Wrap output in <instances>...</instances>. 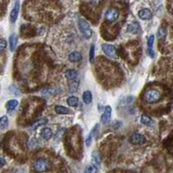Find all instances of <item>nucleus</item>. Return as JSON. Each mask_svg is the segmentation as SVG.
<instances>
[{
  "instance_id": "obj_30",
  "label": "nucleus",
  "mask_w": 173,
  "mask_h": 173,
  "mask_svg": "<svg viewBox=\"0 0 173 173\" xmlns=\"http://www.w3.org/2000/svg\"><path fill=\"white\" fill-rule=\"evenodd\" d=\"M6 45H7L6 41L3 38H0V52H2L6 48Z\"/></svg>"
},
{
  "instance_id": "obj_25",
  "label": "nucleus",
  "mask_w": 173,
  "mask_h": 173,
  "mask_svg": "<svg viewBox=\"0 0 173 173\" xmlns=\"http://www.w3.org/2000/svg\"><path fill=\"white\" fill-rule=\"evenodd\" d=\"M165 36H166V30L164 27L159 28V30L158 31V39L163 40V39L165 38Z\"/></svg>"
},
{
  "instance_id": "obj_8",
  "label": "nucleus",
  "mask_w": 173,
  "mask_h": 173,
  "mask_svg": "<svg viewBox=\"0 0 173 173\" xmlns=\"http://www.w3.org/2000/svg\"><path fill=\"white\" fill-rule=\"evenodd\" d=\"M98 131H99V125H98V124H97V125L92 128V130L91 131V132H90L89 136L87 137V138H86V140H85V145H86V146H87V147H89V146L91 145V141H92L93 138H94V137L98 133Z\"/></svg>"
},
{
  "instance_id": "obj_21",
  "label": "nucleus",
  "mask_w": 173,
  "mask_h": 173,
  "mask_svg": "<svg viewBox=\"0 0 173 173\" xmlns=\"http://www.w3.org/2000/svg\"><path fill=\"white\" fill-rule=\"evenodd\" d=\"M47 124V119L46 118H41V119H38L37 120L34 124L31 125V129H37L38 128L39 126H42V125H44Z\"/></svg>"
},
{
  "instance_id": "obj_16",
  "label": "nucleus",
  "mask_w": 173,
  "mask_h": 173,
  "mask_svg": "<svg viewBox=\"0 0 173 173\" xmlns=\"http://www.w3.org/2000/svg\"><path fill=\"white\" fill-rule=\"evenodd\" d=\"M77 76H78V72H77L75 70H73V69L68 70V71H66V73H65V77L67 78V79H69V80H71V81L75 80L76 78H77Z\"/></svg>"
},
{
  "instance_id": "obj_10",
  "label": "nucleus",
  "mask_w": 173,
  "mask_h": 173,
  "mask_svg": "<svg viewBox=\"0 0 173 173\" xmlns=\"http://www.w3.org/2000/svg\"><path fill=\"white\" fill-rule=\"evenodd\" d=\"M138 17L143 20H148L152 18V13L149 9H142L138 11Z\"/></svg>"
},
{
  "instance_id": "obj_14",
  "label": "nucleus",
  "mask_w": 173,
  "mask_h": 173,
  "mask_svg": "<svg viewBox=\"0 0 173 173\" xmlns=\"http://www.w3.org/2000/svg\"><path fill=\"white\" fill-rule=\"evenodd\" d=\"M41 135L45 140H49V139H51L52 138L53 133H52V131L50 128H44V129H43V131L41 132Z\"/></svg>"
},
{
  "instance_id": "obj_2",
  "label": "nucleus",
  "mask_w": 173,
  "mask_h": 173,
  "mask_svg": "<svg viewBox=\"0 0 173 173\" xmlns=\"http://www.w3.org/2000/svg\"><path fill=\"white\" fill-rule=\"evenodd\" d=\"M78 29H79V31L81 32V34L86 39H89V38L91 37V36H92V30H91L89 24L85 20L80 19L78 21Z\"/></svg>"
},
{
  "instance_id": "obj_18",
  "label": "nucleus",
  "mask_w": 173,
  "mask_h": 173,
  "mask_svg": "<svg viewBox=\"0 0 173 173\" xmlns=\"http://www.w3.org/2000/svg\"><path fill=\"white\" fill-rule=\"evenodd\" d=\"M55 111L57 113V114H69L71 111L68 108L66 107H64V106H61V105H57L55 106L54 108Z\"/></svg>"
},
{
  "instance_id": "obj_29",
  "label": "nucleus",
  "mask_w": 173,
  "mask_h": 173,
  "mask_svg": "<svg viewBox=\"0 0 173 173\" xmlns=\"http://www.w3.org/2000/svg\"><path fill=\"white\" fill-rule=\"evenodd\" d=\"M154 40H155V36L154 35H151L150 37L148 38V43H147V45H148L149 48H152L153 46Z\"/></svg>"
},
{
  "instance_id": "obj_9",
  "label": "nucleus",
  "mask_w": 173,
  "mask_h": 173,
  "mask_svg": "<svg viewBox=\"0 0 173 173\" xmlns=\"http://www.w3.org/2000/svg\"><path fill=\"white\" fill-rule=\"evenodd\" d=\"M111 112H112V110H111V106H106L104 109V111L101 117V122L103 124H107L110 121L111 117Z\"/></svg>"
},
{
  "instance_id": "obj_15",
  "label": "nucleus",
  "mask_w": 173,
  "mask_h": 173,
  "mask_svg": "<svg viewBox=\"0 0 173 173\" xmlns=\"http://www.w3.org/2000/svg\"><path fill=\"white\" fill-rule=\"evenodd\" d=\"M141 123L145 125H147V126H152L153 125V120L147 115H142L141 117Z\"/></svg>"
},
{
  "instance_id": "obj_6",
  "label": "nucleus",
  "mask_w": 173,
  "mask_h": 173,
  "mask_svg": "<svg viewBox=\"0 0 173 173\" xmlns=\"http://www.w3.org/2000/svg\"><path fill=\"white\" fill-rule=\"evenodd\" d=\"M130 142L133 145H140L146 142V138L144 135H142L140 133H135L130 138Z\"/></svg>"
},
{
  "instance_id": "obj_22",
  "label": "nucleus",
  "mask_w": 173,
  "mask_h": 173,
  "mask_svg": "<svg viewBox=\"0 0 173 173\" xmlns=\"http://www.w3.org/2000/svg\"><path fill=\"white\" fill-rule=\"evenodd\" d=\"M92 161H93V164H94L97 167H99V166H100L101 158H100L99 154H98L97 152H93V153H92Z\"/></svg>"
},
{
  "instance_id": "obj_11",
  "label": "nucleus",
  "mask_w": 173,
  "mask_h": 173,
  "mask_svg": "<svg viewBox=\"0 0 173 173\" xmlns=\"http://www.w3.org/2000/svg\"><path fill=\"white\" fill-rule=\"evenodd\" d=\"M139 30H140V24L138 22H136V21H134L131 24H130L128 25V27H127V31L129 33H132V34L138 33Z\"/></svg>"
},
{
  "instance_id": "obj_31",
  "label": "nucleus",
  "mask_w": 173,
  "mask_h": 173,
  "mask_svg": "<svg viewBox=\"0 0 173 173\" xmlns=\"http://www.w3.org/2000/svg\"><path fill=\"white\" fill-rule=\"evenodd\" d=\"M147 53H148V55L151 57H154V51L152 49V48H149L148 49V51H147Z\"/></svg>"
},
{
  "instance_id": "obj_20",
  "label": "nucleus",
  "mask_w": 173,
  "mask_h": 173,
  "mask_svg": "<svg viewBox=\"0 0 173 173\" xmlns=\"http://www.w3.org/2000/svg\"><path fill=\"white\" fill-rule=\"evenodd\" d=\"M78 103H79L78 98L74 96H71V97L68 98V99H67V104L72 107H77L78 105Z\"/></svg>"
},
{
  "instance_id": "obj_23",
  "label": "nucleus",
  "mask_w": 173,
  "mask_h": 173,
  "mask_svg": "<svg viewBox=\"0 0 173 173\" xmlns=\"http://www.w3.org/2000/svg\"><path fill=\"white\" fill-rule=\"evenodd\" d=\"M9 125V119L6 116H3L0 118V129L4 130L7 128Z\"/></svg>"
},
{
  "instance_id": "obj_4",
  "label": "nucleus",
  "mask_w": 173,
  "mask_h": 173,
  "mask_svg": "<svg viewBox=\"0 0 173 173\" xmlns=\"http://www.w3.org/2000/svg\"><path fill=\"white\" fill-rule=\"evenodd\" d=\"M33 168L37 172H44L49 169V163L45 159H37L33 164Z\"/></svg>"
},
{
  "instance_id": "obj_32",
  "label": "nucleus",
  "mask_w": 173,
  "mask_h": 173,
  "mask_svg": "<svg viewBox=\"0 0 173 173\" xmlns=\"http://www.w3.org/2000/svg\"><path fill=\"white\" fill-rule=\"evenodd\" d=\"M5 164H6L5 159H4V158H0V168H2Z\"/></svg>"
},
{
  "instance_id": "obj_12",
  "label": "nucleus",
  "mask_w": 173,
  "mask_h": 173,
  "mask_svg": "<svg viewBox=\"0 0 173 173\" xmlns=\"http://www.w3.org/2000/svg\"><path fill=\"white\" fill-rule=\"evenodd\" d=\"M9 42H10V49L11 51H13L16 47H17V37L16 34H12L10 35V38H9Z\"/></svg>"
},
{
  "instance_id": "obj_3",
  "label": "nucleus",
  "mask_w": 173,
  "mask_h": 173,
  "mask_svg": "<svg viewBox=\"0 0 173 173\" xmlns=\"http://www.w3.org/2000/svg\"><path fill=\"white\" fill-rule=\"evenodd\" d=\"M119 17V10L117 8L111 7L107 10L104 15V20L108 23H113L118 20Z\"/></svg>"
},
{
  "instance_id": "obj_13",
  "label": "nucleus",
  "mask_w": 173,
  "mask_h": 173,
  "mask_svg": "<svg viewBox=\"0 0 173 173\" xmlns=\"http://www.w3.org/2000/svg\"><path fill=\"white\" fill-rule=\"evenodd\" d=\"M69 61L71 62H78L82 59V55L79 53V52H77V51H74V52H71L70 55H69V57H68Z\"/></svg>"
},
{
  "instance_id": "obj_1",
  "label": "nucleus",
  "mask_w": 173,
  "mask_h": 173,
  "mask_svg": "<svg viewBox=\"0 0 173 173\" xmlns=\"http://www.w3.org/2000/svg\"><path fill=\"white\" fill-rule=\"evenodd\" d=\"M161 98V94L158 90H149L145 93V100L149 104H155Z\"/></svg>"
},
{
  "instance_id": "obj_28",
  "label": "nucleus",
  "mask_w": 173,
  "mask_h": 173,
  "mask_svg": "<svg viewBox=\"0 0 173 173\" xmlns=\"http://www.w3.org/2000/svg\"><path fill=\"white\" fill-rule=\"evenodd\" d=\"M87 1H88L90 5H91L93 7H98L103 3L104 0H87Z\"/></svg>"
},
{
  "instance_id": "obj_19",
  "label": "nucleus",
  "mask_w": 173,
  "mask_h": 173,
  "mask_svg": "<svg viewBox=\"0 0 173 173\" xmlns=\"http://www.w3.org/2000/svg\"><path fill=\"white\" fill-rule=\"evenodd\" d=\"M83 100L87 104L92 101V94L90 91H86L83 93Z\"/></svg>"
},
{
  "instance_id": "obj_7",
  "label": "nucleus",
  "mask_w": 173,
  "mask_h": 173,
  "mask_svg": "<svg viewBox=\"0 0 173 173\" xmlns=\"http://www.w3.org/2000/svg\"><path fill=\"white\" fill-rule=\"evenodd\" d=\"M19 8H20V3H19V1L17 0L15 2L14 7L11 10L10 15V23H15L17 21V16H18V12H19Z\"/></svg>"
},
{
  "instance_id": "obj_27",
  "label": "nucleus",
  "mask_w": 173,
  "mask_h": 173,
  "mask_svg": "<svg viewBox=\"0 0 173 173\" xmlns=\"http://www.w3.org/2000/svg\"><path fill=\"white\" fill-rule=\"evenodd\" d=\"M94 56H95V45L94 44H91V49H90V62L91 63H93L94 62Z\"/></svg>"
},
{
  "instance_id": "obj_17",
  "label": "nucleus",
  "mask_w": 173,
  "mask_h": 173,
  "mask_svg": "<svg viewBox=\"0 0 173 173\" xmlns=\"http://www.w3.org/2000/svg\"><path fill=\"white\" fill-rule=\"evenodd\" d=\"M18 104V102L16 100V99H11L10 101L7 102L6 104V109L8 111H13Z\"/></svg>"
},
{
  "instance_id": "obj_24",
  "label": "nucleus",
  "mask_w": 173,
  "mask_h": 173,
  "mask_svg": "<svg viewBox=\"0 0 173 173\" xmlns=\"http://www.w3.org/2000/svg\"><path fill=\"white\" fill-rule=\"evenodd\" d=\"M98 172V167L94 165V164H91V165H89L85 170H84V173H97Z\"/></svg>"
},
{
  "instance_id": "obj_5",
  "label": "nucleus",
  "mask_w": 173,
  "mask_h": 173,
  "mask_svg": "<svg viewBox=\"0 0 173 173\" xmlns=\"http://www.w3.org/2000/svg\"><path fill=\"white\" fill-rule=\"evenodd\" d=\"M102 50L104 51V53L105 55H107L108 57L116 58L117 57V51L116 48L111 45V44H104L102 45Z\"/></svg>"
},
{
  "instance_id": "obj_26",
  "label": "nucleus",
  "mask_w": 173,
  "mask_h": 173,
  "mask_svg": "<svg viewBox=\"0 0 173 173\" xmlns=\"http://www.w3.org/2000/svg\"><path fill=\"white\" fill-rule=\"evenodd\" d=\"M78 88V82H77L75 80H72L71 83L70 84V91L71 92H76Z\"/></svg>"
}]
</instances>
